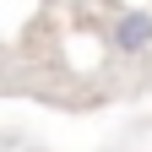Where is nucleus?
Here are the masks:
<instances>
[{
    "mask_svg": "<svg viewBox=\"0 0 152 152\" xmlns=\"http://www.w3.org/2000/svg\"><path fill=\"white\" fill-rule=\"evenodd\" d=\"M114 54H147L152 49V11H120L109 27Z\"/></svg>",
    "mask_w": 152,
    "mask_h": 152,
    "instance_id": "f257e3e1",
    "label": "nucleus"
}]
</instances>
